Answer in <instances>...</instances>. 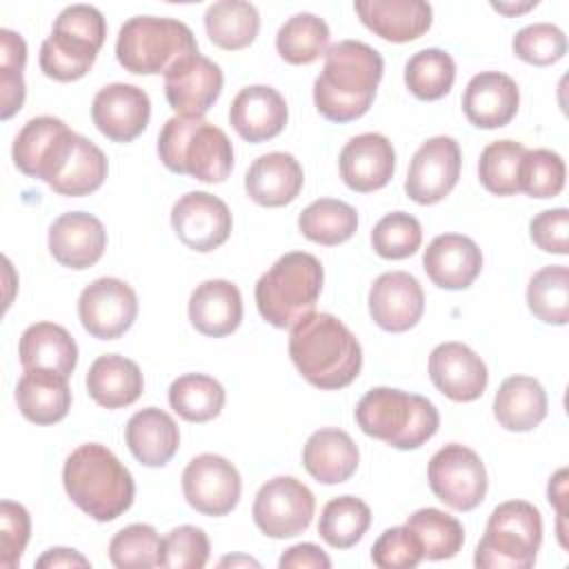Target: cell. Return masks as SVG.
Returning <instances> with one entry per match:
<instances>
[{"mask_svg":"<svg viewBox=\"0 0 569 569\" xmlns=\"http://www.w3.org/2000/svg\"><path fill=\"white\" fill-rule=\"evenodd\" d=\"M342 182L358 191L371 193L382 189L396 171V151L389 138L382 133L353 136L340 151L338 158Z\"/></svg>","mask_w":569,"mask_h":569,"instance_id":"obj_20","label":"cell"},{"mask_svg":"<svg viewBox=\"0 0 569 569\" xmlns=\"http://www.w3.org/2000/svg\"><path fill=\"white\" fill-rule=\"evenodd\" d=\"M16 402L29 422H60L71 409V389L67 376L49 369H24L16 387Z\"/></svg>","mask_w":569,"mask_h":569,"instance_id":"obj_30","label":"cell"},{"mask_svg":"<svg viewBox=\"0 0 569 569\" xmlns=\"http://www.w3.org/2000/svg\"><path fill=\"white\" fill-rule=\"evenodd\" d=\"M382 56L360 42L340 40L325 53V67L313 80V102L331 122H351L365 116L382 80Z\"/></svg>","mask_w":569,"mask_h":569,"instance_id":"obj_1","label":"cell"},{"mask_svg":"<svg viewBox=\"0 0 569 569\" xmlns=\"http://www.w3.org/2000/svg\"><path fill=\"white\" fill-rule=\"evenodd\" d=\"M198 51L193 31L176 18H129L116 40L118 62L136 76L167 73L182 56Z\"/></svg>","mask_w":569,"mask_h":569,"instance_id":"obj_7","label":"cell"},{"mask_svg":"<svg viewBox=\"0 0 569 569\" xmlns=\"http://www.w3.org/2000/svg\"><path fill=\"white\" fill-rule=\"evenodd\" d=\"M107 249V231L102 222L84 211H69L49 227V251L69 269L93 267Z\"/></svg>","mask_w":569,"mask_h":569,"instance_id":"obj_21","label":"cell"},{"mask_svg":"<svg viewBox=\"0 0 569 569\" xmlns=\"http://www.w3.org/2000/svg\"><path fill=\"white\" fill-rule=\"evenodd\" d=\"M422 242L418 218L407 211H393L380 218L371 231V247L380 258L402 260L413 256Z\"/></svg>","mask_w":569,"mask_h":569,"instance_id":"obj_46","label":"cell"},{"mask_svg":"<svg viewBox=\"0 0 569 569\" xmlns=\"http://www.w3.org/2000/svg\"><path fill=\"white\" fill-rule=\"evenodd\" d=\"M429 378L453 402L478 400L489 382L487 365L462 342H442L431 351Z\"/></svg>","mask_w":569,"mask_h":569,"instance_id":"obj_18","label":"cell"},{"mask_svg":"<svg viewBox=\"0 0 569 569\" xmlns=\"http://www.w3.org/2000/svg\"><path fill=\"white\" fill-rule=\"evenodd\" d=\"M0 93H2V107L0 118L9 120L13 113H18L24 104V78L22 71L16 69H0Z\"/></svg>","mask_w":569,"mask_h":569,"instance_id":"obj_55","label":"cell"},{"mask_svg":"<svg viewBox=\"0 0 569 569\" xmlns=\"http://www.w3.org/2000/svg\"><path fill=\"white\" fill-rule=\"evenodd\" d=\"M520 104V89L513 78L500 71L473 76L462 96V111L478 129H498L513 120Z\"/></svg>","mask_w":569,"mask_h":569,"instance_id":"obj_23","label":"cell"},{"mask_svg":"<svg viewBox=\"0 0 569 569\" xmlns=\"http://www.w3.org/2000/svg\"><path fill=\"white\" fill-rule=\"evenodd\" d=\"M371 525V509L356 496L329 500L320 513L318 533L333 549L353 547Z\"/></svg>","mask_w":569,"mask_h":569,"instance_id":"obj_41","label":"cell"},{"mask_svg":"<svg viewBox=\"0 0 569 569\" xmlns=\"http://www.w3.org/2000/svg\"><path fill=\"white\" fill-rule=\"evenodd\" d=\"M433 496L456 511L476 509L487 496V469L480 456L458 442L438 449L427 469Z\"/></svg>","mask_w":569,"mask_h":569,"instance_id":"obj_9","label":"cell"},{"mask_svg":"<svg viewBox=\"0 0 569 569\" xmlns=\"http://www.w3.org/2000/svg\"><path fill=\"white\" fill-rule=\"evenodd\" d=\"M171 227L184 247L207 253L227 242L233 218L218 196L189 191L176 200L171 209Z\"/></svg>","mask_w":569,"mask_h":569,"instance_id":"obj_15","label":"cell"},{"mask_svg":"<svg viewBox=\"0 0 569 569\" xmlns=\"http://www.w3.org/2000/svg\"><path fill=\"white\" fill-rule=\"evenodd\" d=\"M289 118L284 98L269 84H251L238 91L229 109L236 133L253 144L276 138Z\"/></svg>","mask_w":569,"mask_h":569,"instance_id":"obj_22","label":"cell"},{"mask_svg":"<svg viewBox=\"0 0 569 569\" xmlns=\"http://www.w3.org/2000/svg\"><path fill=\"white\" fill-rule=\"evenodd\" d=\"M565 160L551 149H527L520 162L518 184L531 198H556L565 187Z\"/></svg>","mask_w":569,"mask_h":569,"instance_id":"obj_47","label":"cell"},{"mask_svg":"<svg viewBox=\"0 0 569 569\" xmlns=\"http://www.w3.org/2000/svg\"><path fill=\"white\" fill-rule=\"evenodd\" d=\"M529 311L547 325H567L569 320V269L549 264L536 271L527 284Z\"/></svg>","mask_w":569,"mask_h":569,"instance_id":"obj_43","label":"cell"},{"mask_svg":"<svg viewBox=\"0 0 569 569\" xmlns=\"http://www.w3.org/2000/svg\"><path fill=\"white\" fill-rule=\"evenodd\" d=\"M529 236L533 244L547 253H569V211L565 207L540 211L529 222Z\"/></svg>","mask_w":569,"mask_h":569,"instance_id":"obj_52","label":"cell"},{"mask_svg":"<svg viewBox=\"0 0 569 569\" xmlns=\"http://www.w3.org/2000/svg\"><path fill=\"white\" fill-rule=\"evenodd\" d=\"M425 311V293L420 282L407 271H387L378 276L369 289L371 320L391 333L407 331L418 325Z\"/></svg>","mask_w":569,"mask_h":569,"instance_id":"obj_19","label":"cell"},{"mask_svg":"<svg viewBox=\"0 0 569 569\" xmlns=\"http://www.w3.org/2000/svg\"><path fill=\"white\" fill-rule=\"evenodd\" d=\"M107 171H109V164H107V156L102 153V149L98 144H93L89 138L78 133V140L69 153L64 167L51 180L49 187L56 193L69 196V198L89 196L102 187Z\"/></svg>","mask_w":569,"mask_h":569,"instance_id":"obj_35","label":"cell"},{"mask_svg":"<svg viewBox=\"0 0 569 569\" xmlns=\"http://www.w3.org/2000/svg\"><path fill=\"white\" fill-rule=\"evenodd\" d=\"M18 356L24 369H49L69 378L78 365V345L64 327L36 322L22 331Z\"/></svg>","mask_w":569,"mask_h":569,"instance_id":"obj_32","label":"cell"},{"mask_svg":"<svg viewBox=\"0 0 569 569\" xmlns=\"http://www.w3.org/2000/svg\"><path fill=\"white\" fill-rule=\"evenodd\" d=\"M329 27L313 13L291 16L276 33V49L289 64H311L327 53Z\"/></svg>","mask_w":569,"mask_h":569,"instance_id":"obj_40","label":"cell"},{"mask_svg":"<svg viewBox=\"0 0 569 569\" xmlns=\"http://www.w3.org/2000/svg\"><path fill=\"white\" fill-rule=\"evenodd\" d=\"M460 147L451 136L429 138L409 162L405 191L418 204H436L460 178Z\"/></svg>","mask_w":569,"mask_h":569,"instance_id":"obj_14","label":"cell"},{"mask_svg":"<svg viewBox=\"0 0 569 569\" xmlns=\"http://www.w3.org/2000/svg\"><path fill=\"white\" fill-rule=\"evenodd\" d=\"M525 144L516 140H496L480 153L478 178L493 196H516L520 191L518 176L525 156Z\"/></svg>","mask_w":569,"mask_h":569,"instance_id":"obj_44","label":"cell"},{"mask_svg":"<svg viewBox=\"0 0 569 569\" xmlns=\"http://www.w3.org/2000/svg\"><path fill=\"white\" fill-rule=\"evenodd\" d=\"M53 29L71 33L76 38H82V40L91 42L98 49H102L104 38H107L104 18L91 4H69V7H64L56 18Z\"/></svg>","mask_w":569,"mask_h":569,"instance_id":"obj_53","label":"cell"},{"mask_svg":"<svg viewBox=\"0 0 569 569\" xmlns=\"http://www.w3.org/2000/svg\"><path fill=\"white\" fill-rule=\"evenodd\" d=\"M82 327L98 340H116L131 329L138 316V296L120 278H98L78 298Z\"/></svg>","mask_w":569,"mask_h":569,"instance_id":"obj_13","label":"cell"},{"mask_svg":"<svg viewBox=\"0 0 569 569\" xmlns=\"http://www.w3.org/2000/svg\"><path fill=\"white\" fill-rule=\"evenodd\" d=\"M362 24L389 42H411L429 31L433 11L425 0H358Z\"/></svg>","mask_w":569,"mask_h":569,"instance_id":"obj_25","label":"cell"},{"mask_svg":"<svg viewBox=\"0 0 569 569\" xmlns=\"http://www.w3.org/2000/svg\"><path fill=\"white\" fill-rule=\"evenodd\" d=\"M516 58L522 62L547 67L567 53V36L551 22H533L522 27L511 40Z\"/></svg>","mask_w":569,"mask_h":569,"instance_id":"obj_48","label":"cell"},{"mask_svg":"<svg viewBox=\"0 0 569 569\" xmlns=\"http://www.w3.org/2000/svg\"><path fill=\"white\" fill-rule=\"evenodd\" d=\"M182 493L196 511L220 518L236 509L242 493V480L227 458L218 453H200L182 471Z\"/></svg>","mask_w":569,"mask_h":569,"instance_id":"obj_12","label":"cell"},{"mask_svg":"<svg viewBox=\"0 0 569 569\" xmlns=\"http://www.w3.org/2000/svg\"><path fill=\"white\" fill-rule=\"evenodd\" d=\"M38 569H60V567H91V562L78 553L76 549H67V547H53L47 549L38 560H36Z\"/></svg>","mask_w":569,"mask_h":569,"instance_id":"obj_58","label":"cell"},{"mask_svg":"<svg viewBox=\"0 0 569 569\" xmlns=\"http://www.w3.org/2000/svg\"><path fill=\"white\" fill-rule=\"evenodd\" d=\"M549 502L558 511V540L567 549V538H565V518H567V469L556 471V476L549 480L547 487Z\"/></svg>","mask_w":569,"mask_h":569,"instance_id":"obj_57","label":"cell"},{"mask_svg":"<svg viewBox=\"0 0 569 569\" xmlns=\"http://www.w3.org/2000/svg\"><path fill=\"white\" fill-rule=\"evenodd\" d=\"M162 164L200 182H224L233 169V147L227 133L204 118L173 116L158 136Z\"/></svg>","mask_w":569,"mask_h":569,"instance_id":"obj_4","label":"cell"},{"mask_svg":"<svg viewBox=\"0 0 569 569\" xmlns=\"http://www.w3.org/2000/svg\"><path fill=\"white\" fill-rule=\"evenodd\" d=\"M422 267L436 287L460 291L478 278L482 269V253L471 238L442 233L425 249Z\"/></svg>","mask_w":569,"mask_h":569,"instance_id":"obj_24","label":"cell"},{"mask_svg":"<svg viewBox=\"0 0 569 569\" xmlns=\"http://www.w3.org/2000/svg\"><path fill=\"white\" fill-rule=\"evenodd\" d=\"M124 440L140 465L164 467L180 447V431L167 411L147 407L129 418Z\"/></svg>","mask_w":569,"mask_h":569,"instance_id":"obj_29","label":"cell"},{"mask_svg":"<svg viewBox=\"0 0 569 569\" xmlns=\"http://www.w3.org/2000/svg\"><path fill=\"white\" fill-rule=\"evenodd\" d=\"M98 51L82 38L51 29V36L40 47V69L51 80L73 82L93 67Z\"/></svg>","mask_w":569,"mask_h":569,"instance_id":"obj_37","label":"cell"},{"mask_svg":"<svg viewBox=\"0 0 569 569\" xmlns=\"http://www.w3.org/2000/svg\"><path fill=\"white\" fill-rule=\"evenodd\" d=\"M407 527L416 536L422 558L427 560H447L453 558L465 542V529L460 520L436 507L418 509L409 516Z\"/></svg>","mask_w":569,"mask_h":569,"instance_id":"obj_39","label":"cell"},{"mask_svg":"<svg viewBox=\"0 0 569 569\" xmlns=\"http://www.w3.org/2000/svg\"><path fill=\"white\" fill-rule=\"evenodd\" d=\"M162 540L151 525H129L109 542V560L118 569H149L160 565Z\"/></svg>","mask_w":569,"mask_h":569,"instance_id":"obj_45","label":"cell"},{"mask_svg":"<svg viewBox=\"0 0 569 569\" xmlns=\"http://www.w3.org/2000/svg\"><path fill=\"white\" fill-rule=\"evenodd\" d=\"M209 538L200 527L180 525L162 538L160 565L167 569H202L209 560Z\"/></svg>","mask_w":569,"mask_h":569,"instance_id":"obj_49","label":"cell"},{"mask_svg":"<svg viewBox=\"0 0 569 569\" xmlns=\"http://www.w3.org/2000/svg\"><path fill=\"white\" fill-rule=\"evenodd\" d=\"M300 233L318 244L333 247L347 242L358 229V213L351 204L336 198L313 200L298 216Z\"/></svg>","mask_w":569,"mask_h":569,"instance_id":"obj_36","label":"cell"},{"mask_svg":"<svg viewBox=\"0 0 569 569\" xmlns=\"http://www.w3.org/2000/svg\"><path fill=\"white\" fill-rule=\"evenodd\" d=\"M360 462L358 445L342 429H318L313 431L302 449V465L311 478L322 485L347 482Z\"/></svg>","mask_w":569,"mask_h":569,"instance_id":"obj_28","label":"cell"},{"mask_svg":"<svg viewBox=\"0 0 569 569\" xmlns=\"http://www.w3.org/2000/svg\"><path fill=\"white\" fill-rule=\"evenodd\" d=\"M542 542L540 511L527 500L498 505L473 556L478 569H529Z\"/></svg>","mask_w":569,"mask_h":569,"instance_id":"obj_8","label":"cell"},{"mask_svg":"<svg viewBox=\"0 0 569 569\" xmlns=\"http://www.w3.org/2000/svg\"><path fill=\"white\" fill-rule=\"evenodd\" d=\"M316 498L307 485L293 476L267 480L253 500L256 527L276 540L302 533L313 518Z\"/></svg>","mask_w":569,"mask_h":569,"instance_id":"obj_10","label":"cell"},{"mask_svg":"<svg viewBox=\"0 0 569 569\" xmlns=\"http://www.w3.org/2000/svg\"><path fill=\"white\" fill-rule=\"evenodd\" d=\"M491 7H493L496 11H502V13H509V16H511V13H520V11H527V9L536 7V2H527V4H522V7H518V4L511 7V4H498V2H493Z\"/></svg>","mask_w":569,"mask_h":569,"instance_id":"obj_59","label":"cell"},{"mask_svg":"<svg viewBox=\"0 0 569 569\" xmlns=\"http://www.w3.org/2000/svg\"><path fill=\"white\" fill-rule=\"evenodd\" d=\"M227 565H231V567H233V565H251V567H258V562H256L253 558H247V556H233V558L227 556V558L220 560V567H227Z\"/></svg>","mask_w":569,"mask_h":569,"instance_id":"obj_60","label":"cell"},{"mask_svg":"<svg viewBox=\"0 0 569 569\" xmlns=\"http://www.w3.org/2000/svg\"><path fill=\"white\" fill-rule=\"evenodd\" d=\"M305 173L300 162L284 151H271L256 158L244 176L247 196L260 207H284L302 189Z\"/></svg>","mask_w":569,"mask_h":569,"instance_id":"obj_26","label":"cell"},{"mask_svg":"<svg viewBox=\"0 0 569 569\" xmlns=\"http://www.w3.org/2000/svg\"><path fill=\"white\" fill-rule=\"evenodd\" d=\"M280 569H329L331 560L329 556L313 542H300L289 547L280 560Z\"/></svg>","mask_w":569,"mask_h":569,"instance_id":"obj_54","label":"cell"},{"mask_svg":"<svg viewBox=\"0 0 569 569\" xmlns=\"http://www.w3.org/2000/svg\"><path fill=\"white\" fill-rule=\"evenodd\" d=\"M356 422L367 436L396 449H418L438 431L440 416L425 396L376 387L356 405Z\"/></svg>","mask_w":569,"mask_h":569,"instance_id":"obj_5","label":"cell"},{"mask_svg":"<svg viewBox=\"0 0 569 569\" xmlns=\"http://www.w3.org/2000/svg\"><path fill=\"white\" fill-rule=\"evenodd\" d=\"M78 133L71 131L60 118L53 116H38L31 118L13 140V164L29 178L51 180L64 167Z\"/></svg>","mask_w":569,"mask_h":569,"instance_id":"obj_11","label":"cell"},{"mask_svg":"<svg viewBox=\"0 0 569 569\" xmlns=\"http://www.w3.org/2000/svg\"><path fill=\"white\" fill-rule=\"evenodd\" d=\"M191 325L209 338L233 333L242 322V296L229 280H204L189 298Z\"/></svg>","mask_w":569,"mask_h":569,"instance_id":"obj_27","label":"cell"},{"mask_svg":"<svg viewBox=\"0 0 569 569\" xmlns=\"http://www.w3.org/2000/svg\"><path fill=\"white\" fill-rule=\"evenodd\" d=\"M222 82V69L200 51H193L164 73V96L178 116L202 118L218 100Z\"/></svg>","mask_w":569,"mask_h":569,"instance_id":"obj_16","label":"cell"},{"mask_svg":"<svg viewBox=\"0 0 569 569\" xmlns=\"http://www.w3.org/2000/svg\"><path fill=\"white\" fill-rule=\"evenodd\" d=\"M62 485L71 502L98 522L116 520L133 505L131 471L111 449L98 442H84L69 453Z\"/></svg>","mask_w":569,"mask_h":569,"instance_id":"obj_3","label":"cell"},{"mask_svg":"<svg viewBox=\"0 0 569 569\" xmlns=\"http://www.w3.org/2000/svg\"><path fill=\"white\" fill-rule=\"evenodd\" d=\"M371 560L380 569H413L422 560V549L407 525L391 527L373 542Z\"/></svg>","mask_w":569,"mask_h":569,"instance_id":"obj_50","label":"cell"},{"mask_svg":"<svg viewBox=\"0 0 569 569\" xmlns=\"http://www.w3.org/2000/svg\"><path fill=\"white\" fill-rule=\"evenodd\" d=\"M93 124L113 142L136 140L149 124L151 102L144 89L127 82L102 87L91 102Z\"/></svg>","mask_w":569,"mask_h":569,"instance_id":"obj_17","label":"cell"},{"mask_svg":"<svg viewBox=\"0 0 569 569\" xmlns=\"http://www.w3.org/2000/svg\"><path fill=\"white\" fill-rule=\"evenodd\" d=\"M224 387L207 373H184L169 387L171 409L187 422H209L224 407Z\"/></svg>","mask_w":569,"mask_h":569,"instance_id":"obj_38","label":"cell"},{"mask_svg":"<svg viewBox=\"0 0 569 569\" xmlns=\"http://www.w3.org/2000/svg\"><path fill=\"white\" fill-rule=\"evenodd\" d=\"M325 269L316 256L307 251H289L280 256L256 282V305L260 316L278 329L298 325L313 313Z\"/></svg>","mask_w":569,"mask_h":569,"instance_id":"obj_6","label":"cell"},{"mask_svg":"<svg viewBox=\"0 0 569 569\" xmlns=\"http://www.w3.org/2000/svg\"><path fill=\"white\" fill-rule=\"evenodd\" d=\"M289 356L300 376L318 389H342L362 369V347L331 313H309L291 327Z\"/></svg>","mask_w":569,"mask_h":569,"instance_id":"obj_2","label":"cell"},{"mask_svg":"<svg viewBox=\"0 0 569 569\" xmlns=\"http://www.w3.org/2000/svg\"><path fill=\"white\" fill-rule=\"evenodd\" d=\"M31 536L29 511L13 500L0 502V565L16 569Z\"/></svg>","mask_w":569,"mask_h":569,"instance_id":"obj_51","label":"cell"},{"mask_svg":"<svg viewBox=\"0 0 569 569\" xmlns=\"http://www.w3.org/2000/svg\"><path fill=\"white\" fill-rule=\"evenodd\" d=\"M144 389L140 367L118 353L96 358L87 371V391L104 409H122L133 405Z\"/></svg>","mask_w":569,"mask_h":569,"instance_id":"obj_31","label":"cell"},{"mask_svg":"<svg viewBox=\"0 0 569 569\" xmlns=\"http://www.w3.org/2000/svg\"><path fill=\"white\" fill-rule=\"evenodd\" d=\"M204 29L209 40L224 51L249 47L260 31V16L251 2L220 0L204 11Z\"/></svg>","mask_w":569,"mask_h":569,"instance_id":"obj_34","label":"cell"},{"mask_svg":"<svg viewBox=\"0 0 569 569\" xmlns=\"http://www.w3.org/2000/svg\"><path fill=\"white\" fill-rule=\"evenodd\" d=\"M456 80V62L451 53L442 49L416 51L405 64L407 89L418 100L445 98Z\"/></svg>","mask_w":569,"mask_h":569,"instance_id":"obj_42","label":"cell"},{"mask_svg":"<svg viewBox=\"0 0 569 569\" xmlns=\"http://www.w3.org/2000/svg\"><path fill=\"white\" fill-rule=\"evenodd\" d=\"M24 64H27L24 38L11 29H0V69L24 71Z\"/></svg>","mask_w":569,"mask_h":569,"instance_id":"obj_56","label":"cell"},{"mask_svg":"<svg viewBox=\"0 0 569 569\" xmlns=\"http://www.w3.org/2000/svg\"><path fill=\"white\" fill-rule=\"evenodd\" d=\"M493 416L507 431H531L547 416V393L531 376H509L496 391Z\"/></svg>","mask_w":569,"mask_h":569,"instance_id":"obj_33","label":"cell"}]
</instances>
